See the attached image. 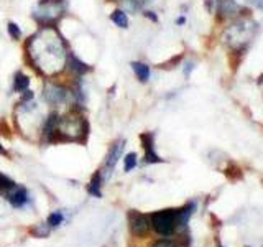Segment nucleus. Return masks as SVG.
Instances as JSON below:
<instances>
[{
    "mask_svg": "<svg viewBox=\"0 0 263 247\" xmlns=\"http://www.w3.org/2000/svg\"><path fill=\"white\" fill-rule=\"evenodd\" d=\"M132 69H134L135 76L140 82H146L150 79V66L145 64V63H138V61H134L132 63Z\"/></svg>",
    "mask_w": 263,
    "mask_h": 247,
    "instance_id": "4468645a",
    "label": "nucleus"
},
{
    "mask_svg": "<svg viewBox=\"0 0 263 247\" xmlns=\"http://www.w3.org/2000/svg\"><path fill=\"white\" fill-rule=\"evenodd\" d=\"M205 8H208V12H212V8H214V0H205Z\"/></svg>",
    "mask_w": 263,
    "mask_h": 247,
    "instance_id": "b1692460",
    "label": "nucleus"
},
{
    "mask_svg": "<svg viewBox=\"0 0 263 247\" xmlns=\"http://www.w3.org/2000/svg\"><path fill=\"white\" fill-rule=\"evenodd\" d=\"M110 20L117 25L119 28H127L128 27V16H127V13L123 12V10H120V8H117V10H114L112 13H110Z\"/></svg>",
    "mask_w": 263,
    "mask_h": 247,
    "instance_id": "dca6fc26",
    "label": "nucleus"
},
{
    "mask_svg": "<svg viewBox=\"0 0 263 247\" xmlns=\"http://www.w3.org/2000/svg\"><path fill=\"white\" fill-rule=\"evenodd\" d=\"M219 19H229V16H234L238 12V7L234 0H219Z\"/></svg>",
    "mask_w": 263,
    "mask_h": 247,
    "instance_id": "f8f14e48",
    "label": "nucleus"
},
{
    "mask_svg": "<svg viewBox=\"0 0 263 247\" xmlns=\"http://www.w3.org/2000/svg\"><path fill=\"white\" fill-rule=\"evenodd\" d=\"M258 82H260V84H261V82H263V74H261V76H260V79H258Z\"/></svg>",
    "mask_w": 263,
    "mask_h": 247,
    "instance_id": "cd10ccee",
    "label": "nucleus"
},
{
    "mask_svg": "<svg viewBox=\"0 0 263 247\" xmlns=\"http://www.w3.org/2000/svg\"><path fill=\"white\" fill-rule=\"evenodd\" d=\"M43 96H45V101L49 105L58 107V105L68 102V99L71 96V91L66 86L58 84V82H46Z\"/></svg>",
    "mask_w": 263,
    "mask_h": 247,
    "instance_id": "423d86ee",
    "label": "nucleus"
},
{
    "mask_svg": "<svg viewBox=\"0 0 263 247\" xmlns=\"http://www.w3.org/2000/svg\"><path fill=\"white\" fill-rule=\"evenodd\" d=\"M101 183H102V175L101 171H96L92 178H90L89 185H87V193L92 195L96 198H102V189H101Z\"/></svg>",
    "mask_w": 263,
    "mask_h": 247,
    "instance_id": "ddd939ff",
    "label": "nucleus"
},
{
    "mask_svg": "<svg viewBox=\"0 0 263 247\" xmlns=\"http://www.w3.org/2000/svg\"><path fill=\"white\" fill-rule=\"evenodd\" d=\"M68 66H69L71 73H72L76 78L84 76V74H86L87 71H90L89 66H87L86 63H82L76 55H68Z\"/></svg>",
    "mask_w": 263,
    "mask_h": 247,
    "instance_id": "9b49d317",
    "label": "nucleus"
},
{
    "mask_svg": "<svg viewBox=\"0 0 263 247\" xmlns=\"http://www.w3.org/2000/svg\"><path fill=\"white\" fill-rule=\"evenodd\" d=\"M12 186H15V181L4 175V173H0V195H5Z\"/></svg>",
    "mask_w": 263,
    "mask_h": 247,
    "instance_id": "a211bd4d",
    "label": "nucleus"
},
{
    "mask_svg": "<svg viewBox=\"0 0 263 247\" xmlns=\"http://www.w3.org/2000/svg\"><path fill=\"white\" fill-rule=\"evenodd\" d=\"M247 247H250V245H247Z\"/></svg>",
    "mask_w": 263,
    "mask_h": 247,
    "instance_id": "c756f323",
    "label": "nucleus"
},
{
    "mask_svg": "<svg viewBox=\"0 0 263 247\" xmlns=\"http://www.w3.org/2000/svg\"><path fill=\"white\" fill-rule=\"evenodd\" d=\"M68 8L66 0H40L36 7L33 8V19L41 27H54L56 22L61 19Z\"/></svg>",
    "mask_w": 263,
    "mask_h": 247,
    "instance_id": "20e7f679",
    "label": "nucleus"
},
{
    "mask_svg": "<svg viewBox=\"0 0 263 247\" xmlns=\"http://www.w3.org/2000/svg\"><path fill=\"white\" fill-rule=\"evenodd\" d=\"M217 247H224V245H217Z\"/></svg>",
    "mask_w": 263,
    "mask_h": 247,
    "instance_id": "c85d7f7f",
    "label": "nucleus"
},
{
    "mask_svg": "<svg viewBox=\"0 0 263 247\" xmlns=\"http://www.w3.org/2000/svg\"><path fill=\"white\" fill-rule=\"evenodd\" d=\"M0 155H8V152L5 150V148H4L2 145H0Z\"/></svg>",
    "mask_w": 263,
    "mask_h": 247,
    "instance_id": "bb28decb",
    "label": "nucleus"
},
{
    "mask_svg": "<svg viewBox=\"0 0 263 247\" xmlns=\"http://www.w3.org/2000/svg\"><path fill=\"white\" fill-rule=\"evenodd\" d=\"M28 86H30V78L27 74H23L22 71H18L13 76V91L15 93H25V91H28Z\"/></svg>",
    "mask_w": 263,
    "mask_h": 247,
    "instance_id": "2eb2a0df",
    "label": "nucleus"
},
{
    "mask_svg": "<svg viewBox=\"0 0 263 247\" xmlns=\"http://www.w3.org/2000/svg\"><path fill=\"white\" fill-rule=\"evenodd\" d=\"M142 140V147L145 150V163H163L164 160L155 152V135L152 132H145V134L140 135Z\"/></svg>",
    "mask_w": 263,
    "mask_h": 247,
    "instance_id": "1a4fd4ad",
    "label": "nucleus"
},
{
    "mask_svg": "<svg viewBox=\"0 0 263 247\" xmlns=\"http://www.w3.org/2000/svg\"><path fill=\"white\" fill-rule=\"evenodd\" d=\"M257 31V23L252 20H238L226 31V43L234 49H245V45L253 38Z\"/></svg>",
    "mask_w": 263,
    "mask_h": 247,
    "instance_id": "39448f33",
    "label": "nucleus"
},
{
    "mask_svg": "<svg viewBox=\"0 0 263 247\" xmlns=\"http://www.w3.org/2000/svg\"><path fill=\"white\" fill-rule=\"evenodd\" d=\"M194 209H196V203L189 201L183 208H178V209L170 208V209L156 211L148 216L150 218V226L153 227L156 234H160L163 237H170L175 234L179 227H184L187 224Z\"/></svg>",
    "mask_w": 263,
    "mask_h": 247,
    "instance_id": "f03ea898",
    "label": "nucleus"
},
{
    "mask_svg": "<svg viewBox=\"0 0 263 247\" xmlns=\"http://www.w3.org/2000/svg\"><path fill=\"white\" fill-rule=\"evenodd\" d=\"M87 130H89L87 120L76 111H71L69 114L60 117L56 132L53 134L51 142L49 144H54V142H79V144H82L89 134Z\"/></svg>",
    "mask_w": 263,
    "mask_h": 247,
    "instance_id": "7ed1b4c3",
    "label": "nucleus"
},
{
    "mask_svg": "<svg viewBox=\"0 0 263 247\" xmlns=\"http://www.w3.org/2000/svg\"><path fill=\"white\" fill-rule=\"evenodd\" d=\"M137 167V153L130 152L125 155V158H123V170L125 171H132Z\"/></svg>",
    "mask_w": 263,
    "mask_h": 247,
    "instance_id": "6ab92c4d",
    "label": "nucleus"
},
{
    "mask_svg": "<svg viewBox=\"0 0 263 247\" xmlns=\"http://www.w3.org/2000/svg\"><path fill=\"white\" fill-rule=\"evenodd\" d=\"M252 4H255L258 8H263V0H252Z\"/></svg>",
    "mask_w": 263,
    "mask_h": 247,
    "instance_id": "393cba45",
    "label": "nucleus"
},
{
    "mask_svg": "<svg viewBox=\"0 0 263 247\" xmlns=\"http://www.w3.org/2000/svg\"><path fill=\"white\" fill-rule=\"evenodd\" d=\"M128 227H130V233L137 236V237H143L148 234V231H150V218L146 216V214H142L135 209L128 211Z\"/></svg>",
    "mask_w": 263,
    "mask_h": 247,
    "instance_id": "0eeeda50",
    "label": "nucleus"
},
{
    "mask_svg": "<svg viewBox=\"0 0 263 247\" xmlns=\"http://www.w3.org/2000/svg\"><path fill=\"white\" fill-rule=\"evenodd\" d=\"M152 247H179V245L175 241H170V239H160Z\"/></svg>",
    "mask_w": 263,
    "mask_h": 247,
    "instance_id": "412c9836",
    "label": "nucleus"
},
{
    "mask_svg": "<svg viewBox=\"0 0 263 247\" xmlns=\"http://www.w3.org/2000/svg\"><path fill=\"white\" fill-rule=\"evenodd\" d=\"M27 60L40 73L53 76L63 71L68 61V48L54 27H43L25 43Z\"/></svg>",
    "mask_w": 263,
    "mask_h": 247,
    "instance_id": "f257e3e1",
    "label": "nucleus"
},
{
    "mask_svg": "<svg viewBox=\"0 0 263 247\" xmlns=\"http://www.w3.org/2000/svg\"><path fill=\"white\" fill-rule=\"evenodd\" d=\"M7 31L10 33V37L13 38V40H20V37H22V30H20V27L16 23H13V22H8V25H7Z\"/></svg>",
    "mask_w": 263,
    "mask_h": 247,
    "instance_id": "aec40b11",
    "label": "nucleus"
},
{
    "mask_svg": "<svg viewBox=\"0 0 263 247\" xmlns=\"http://www.w3.org/2000/svg\"><path fill=\"white\" fill-rule=\"evenodd\" d=\"M193 69H194V63H191V61L186 63V68H184V74H186V76H189V73H191Z\"/></svg>",
    "mask_w": 263,
    "mask_h": 247,
    "instance_id": "4be33fe9",
    "label": "nucleus"
},
{
    "mask_svg": "<svg viewBox=\"0 0 263 247\" xmlns=\"http://www.w3.org/2000/svg\"><path fill=\"white\" fill-rule=\"evenodd\" d=\"M4 196L7 198V201L10 203L13 208H23V206L30 201V195L27 191V188H23L16 183H15V186H12L10 189H8Z\"/></svg>",
    "mask_w": 263,
    "mask_h": 247,
    "instance_id": "9d476101",
    "label": "nucleus"
},
{
    "mask_svg": "<svg viewBox=\"0 0 263 247\" xmlns=\"http://www.w3.org/2000/svg\"><path fill=\"white\" fill-rule=\"evenodd\" d=\"M145 15L148 16V19H150V20H153V22H158V16H156L153 12H145Z\"/></svg>",
    "mask_w": 263,
    "mask_h": 247,
    "instance_id": "5701e85b",
    "label": "nucleus"
},
{
    "mask_svg": "<svg viewBox=\"0 0 263 247\" xmlns=\"http://www.w3.org/2000/svg\"><path fill=\"white\" fill-rule=\"evenodd\" d=\"M123 145H125V140H123V138H120V140H117V142H114V144H112L109 153H107V158H105V163H104V168H102V170H99V171H101V175H102V180H109L110 173L114 171L115 165H117V162H119V158H120V155H122V152H123Z\"/></svg>",
    "mask_w": 263,
    "mask_h": 247,
    "instance_id": "6e6552de",
    "label": "nucleus"
},
{
    "mask_svg": "<svg viewBox=\"0 0 263 247\" xmlns=\"http://www.w3.org/2000/svg\"><path fill=\"white\" fill-rule=\"evenodd\" d=\"M184 22H186V19H184V16H181V19H178V20H176V23H178V25H183Z\"/></svg>",
    "mask_w": 263,
    "mask_h": 247,
    "instance_id": "a878e982",
    "label": "nucleus"
},
{
    "mask_svg": "<svg viewBox=\"0 0 263 247\" xmlns=\"http://www.w3.org/2000/svg\"><path fill=\"white\" fill-rule=\"evenodd\" d=\"M63 221H64V216H63V213L61 211H56V213H51L48 216V226H51V227H58V226H61L63 224Z\"/></svg>",
    "mask_w": 263,
    "mask_h": 247,
    "instance_id": "f3484780",
    "label": "nucleus"
}]
</instances>
